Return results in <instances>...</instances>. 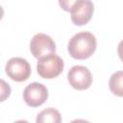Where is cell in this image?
Instances as JSON below:
<instances>
[{
    "label": "cell",
    "mask_w": 123,
    "mask_h": 123,
    "mask_svg": "<svg viewBox=\"0 0 123 123\" xmlns=\"http://www.w3.org/2000/svg\"><path fill=\"white\" fill-rule=\"evenodd\" d=\"M97 46L96 38L89 32H80L74 35L67 46L69 55L76 60H86L92 56Z\"/></svg>",
    "instance_id": "obj_1"
},
{
    "label": "cell",
    "mask_w": 123,
    "mask_h": 123,
    "mask_svg": "<svg viewBox=\"0 0 123 123\" xmlns=\"http://www.w3.org/2000/svg\"><path fill=\"white\" fill-rule=\"evenodd\" d=\"M64 63L61 57L50 54L38 59L37 70L38 75L44 79H53L58 77L63 70Z\"/></svg>",
    "instance_id": "obj_2"
},
{
    "label": "cell",
    "mask_w": 123,
    "mask_h": 123,
    "mask_svg": "<svg viewBox=\"0 0 123 123\" xmlns=\"http://www.w3.org/2000/svg\"><path fill=\"white\" fill-rule=\"evenodd\" d=\"M6 74L15 82H24L29 79L31 75V65L27 60L23 58H12L5 66Z\"/></svg>",
    "instance_id": "obj_3"
},
{
    "label": "cell",
    "mask_w": 123,
    "mask_h": 123,
    "mask_svg": "<svg viewBox=\"0 0 123 123\" xmlns=\"http://www.w3.org/2000/svg\"><path fill=\"white\" fill-rule=\"evenodd\" d=\"M30 50L33 56L38 60L44 56L55 54L56 44L50 36L46 34L38 33V34H36L31 39Z\"/></svg>",
    "instance_id": "obj_4"
},
{
    "label": "cell",
    "mask_w": 123,
    "mask_h": 123,
    "mask_svg": "<svg viewBox=\"0 0 123 123\" xmlns=\"http://www.w3.org/2000/svg\"><path fill=\"white\" fill-rule=\"evenodd\" d=\"M67 80L73 88L77 90H85L92 84V74L86 66L74 65L67 73Z\"/></svg>",
    "instance_id": "obj_5"
},
{
    "label": "cell",
    "mask_w": 123,
    "mask_h": 123,
    "mask_svg": "<svg viewBox=\"0 0 123 123\" xmlns=\"http://www.w3.org/2000/svg\"><path fill=\"white\" fill-rule=\"evenodd\" d=\"M48 98V89L41 83L34 82L29 84L23 91L24 102L32 108L41 106Z\"/></svg>",
    "instance_id": "obj_6"
},
{
    "label": "cell",
    "mask_w": 123,
    "mask_h": 123,
    "mask_svg": "<svg viewBox=\"0 0 123 123\" xmlns=\"http://www.w3.org/2000/svg\"><path fill=\"white\" fill-rule=\"evenodd\" d=\"M94 12L93 3L90 0H78L70 11V18L73 24L83 26L88 23Z\"/></svg>",
    "instance_id": "obj_7"
},
{
    "label": "cell",
    "mask_w": 123,
    "mask_h": 123,
    "mask_svg": "<svg viewBox=\"0 0 123 123\" xmlns=\"http://www.w3.org/2000/svg\"><path fill=\"white\" fill-rule=\"evenodd\" d=\"M36 121L37 123H43V122L60 123L62 122V115L58 110L54 108H48L41 111L37 114Z\"/></svg>",
    "instance_id": "obj_8"
},
{
    "label": "cell",
    "mask_w": 123,
    "mask_h": 123,
    "mask_svg": "<svg viewBox=\"0 0 123 123\" xmlns=\"http://www.w3.org/2000/svg\"><path fill=\"white\" fill-rule=\"evenodd\" d=\"M109 87L112 94L123 97V71H116L111 76Z\"/></svg>",
    "instance_id": "obj_9"
},
{
    "label": "cell",
    "mask_w": 123,
    "mask_h": 123,
    "mask_svg": "<svg viewBox=\"0 0 123 123\" xmlns=\"http://www.w3.org/2000/svg\"><path fill=\"white\" fill-rule=\"evenodd\" d=\"M78 0H59V5L60 7L65 11V12H70L72 7L75 5V3Z\"/></svg>",
    "instance_id": "obj_10"
},
{
    "label": "cell",
    "mask_w": 123,
    "mask_h": 123,
    "mask_svg": "<svg viewBox=\"0 0 123 123\" xmlns=\"http://www.w3.org/2000/svg\"><path fill=\"white\" fill-rule=\"evenodd\" d=\"M9 86H10L7 85L4 80H1V89H2L1 101H4L7 97L10 96V94H11V87H9Z\"/></svg>",
    "instance_id": "obj_11"
},
{
    "label": "cell",
    "mask_w": 123,
    "mask_h": 123,
    "mask_svg": "<svg viewBox=\"0 0 123 123\" xmlns=\"http://www.w3.org/2000/svg\"><path fill=\"white\" fill-rule=\"evenodd\" d=\"M117 53H118V56H119L120 60L123 62V39L118 43V46H117Z\"/></svg>",
    "instance_id": "obj_12"
}]
</instances>
